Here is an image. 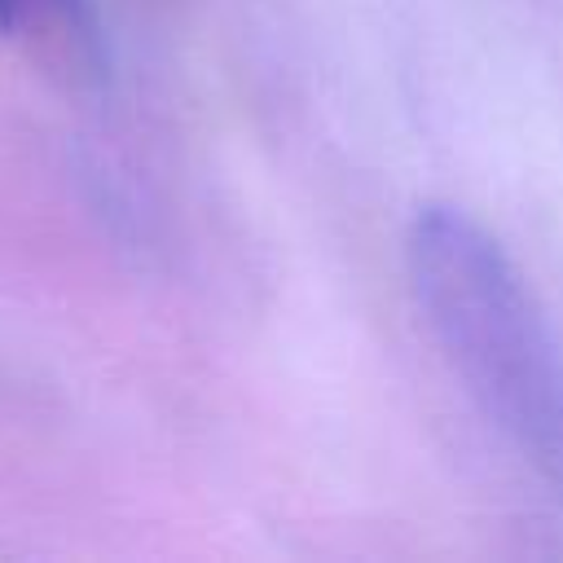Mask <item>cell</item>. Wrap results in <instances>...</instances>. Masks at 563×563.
<instances>
[{
  "mask_svg": "<svg viewBox=\"0 0 563 563\" xmlns=\"http://www.w3.org/2000/svg\"><path fill=\"white\" fill-rule=\"evenodd\" d=\"M409 277L466 391L563 488V347L519 268L466 211L427 207L409 229Z\"/></svg>",
  "mask_w": 563,
  "mask_h": 563,
  "instance_id": "cell-1",
  "label": "cell"
},
{
  "mask_svg": "<svg viewBox=\"0 0 563 563\" xmlns=\"http://www.w3.org/2000/svg\"><path fill=\"white\" fill-rule=\"evenodd\" d=\"M84 0H0V35H66L84 40Z\"/></svg>",
  "mask_w": 563,
  "mask_h": 563,
  "instance_id": "cell-2",
  "label": "cell"
}]
</instances>
